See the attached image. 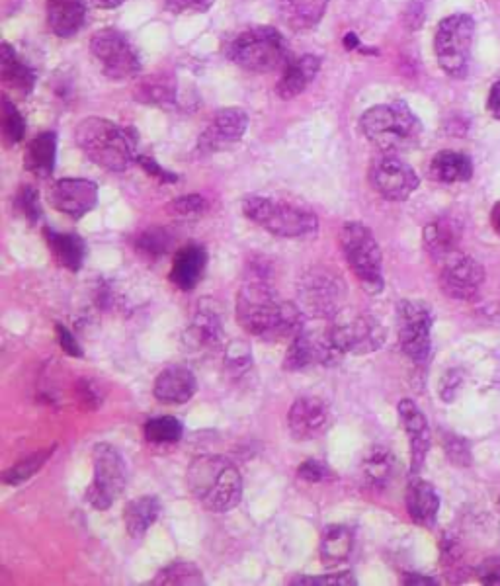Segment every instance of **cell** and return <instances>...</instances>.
<instances>
[{
  "label": "cell",
  "instance_id": "1",
  "mask_svg": "<svg viewBox=\"0 0 500 586\" xmlns=\"http://www.w3.org/2000/svg\"><path fill=\"white\" fill-rule=\"evenodd\" d=\"M237 321L266 342H292L303 331L305 313L297 303L278 299L266 264H252L237 297Z\"/></svg>",
  "mask_w": 500,
  "mask_h": 586
},
{
  "label": "cell",
  "instance_id": "2",
  "mask_svg": "<svg viewBox=\"0 0 500 586\" xmlns=\"http://www.w3.org/2000/svg\"><path fill=\"white\" fill-rule=\"evenodd\" d=\"M186 481L196 501L211 512H229L243 499L239 469L221 456H202L192 461Z\"/></svg>",
  "mask_w": 500,
  "mask_h": 586
},
{
  "label": "cell",
  "instance_id": "3",
  "mask_svg": "<svg viewBox=\"0 0 500 586\" xmlns=\"http://www.w3.org/2000/svg\"><path fill=\"white\" fill-rule=\"evenodd\" d=\"M84 155L108 172H124L137 159L135 137L129 129L104 118H86L75 131Z\"/></svg>",
  "mask_w": 500,
  "mask_h": 586
},
{
  "label": "cell",
  "instance_id": "4",
  "mask_svg": "<svg viewBox=\"0 0 500 586\" xmlns=\"http://www.w3.org/2000/svg\"><path fill=\"white\" fill-rule=\"evenodd\" d=\"M360 127L381 153H401L413 149L422 135V124L405 102L370 108Z\"/></svg>",
  "mask_w": 500,
  "mask_h": 586
},
{
  "label": "cell",
  "instance_id": "5",
  "mask_svg": "<svg viewBox=\"0 0 500 586\" xmlns=\"http://www.w3.org/2000/svg\"><path fill=\"white\" fill-rule=\"evenodd\" d=\"M243 211L252 223L284 239L307 237L319 229V219L313 211L272 198L250 196L243 202Z\"/></svg>",
  "mask_w": 500,
  "mask_h": 586
},
{
  "label": "cell",
  "instance_id": "6",
  "mask_svg": "<svg viewBox=\"0 0 500 586\" xmlns=\"http://www.w3.org/2000/svg\"><path fill=\"white\" fill-rule=\"evenodd\" d=\"M288 43L274 28H254L229 45V59L252 73H274L290 63Z\"/></svg>",
  "mask_w": 500,
  "mask_h": 586
},
{
  "label": "cell",
  "instance_id": "7",
  "mask_svg": "<svg viewBox=\"0 0 500 586\" xmlns=\"http://www.w3.org/2000/svg\"><path fill=\"white\" fill-rule=\"evenodd\" d=\"M346 284L327 266L307 268L297 282V305L315 319H334L346 303Z\"/></svg>",
  "mask_w": 500,
  "mask_h": 586
},
{
  "label": "cell",
  "instance_id": "8",
  "mask_svg": "<svg viewBox=\"0 0 500 586\" xmlns=\"http://www.w3.org/2000/svg\"><path fill=\"white\" fill-rule=\"evenodd\" d=\"M340 247L362 288L368 293L383 292V254L374 233L362 223H346L340 231Z\"/></svg>",
  "mask_w": 500,
  "mask_h": 586
},
{
  "label": "cell",
  "instance_id": "9",
  "mask_svg": "<svg viewBox=\"0 0 500 586\" xmlns=\"http://www.w3.org/2000/svg\"><path fill=\"white\" fill-rule=\"evenodd\" d=\"M333 338L334 346L342 354H372L385 344V327L374 315L364 311H346L342 309L333 319V325L327 329Z\"/></svg>",
  "mask_w": 500,
  "mask_h": 586
},
{
  "label": "cell",
  "instance_id": "10",
  "mask_svg": "<svg viewBox=\"0 0 500 586\" xmlns=\"http://www.w3.org/2000/svg\"><path fill=\"white\" fill-rule=\"evenodd\" d=\"M475 22L467 14H454L440 22L436 32V57L442 71L454 79H463L469 69Z\"/></svg>",
  "mask_w": 500,
  "mask_h": 586
},
{
  "label": "cell",
  "instance_id": "11",
  "mask_svg": "<svg viewBox=\"0 0 500 586\" xmlns=\"http://www.w3.org/2000/svg\"><path fill=\"white\" fill-rule=\"evenodd\" d=\"M94 479L86 491V501L96 510H108L120 499L127 483V467L122 454L110 444L92 448Z\"/></svg>",
  "mask_w": 500,
  "mask_h": 586
},
{
  "label": "cell",
  "instance_id": "12",
  "mask_svg": "<svg viewBox=\"0 0 500 586\" xmlns=\"http://www.w3.org/2000/svg\"><path fill=\"white\" fill-rule=\"evenodd\" d=\"M397 323L403 354L415 364H426L432 350V309L424 301H401Z\"/></svg>",
  "mask_w": 500,
  "mask_h": 586
},
{
  "label": "cell",
  "instance_id": "13",
  "mask_svg": "<svg viewBox=\"0 0 500 586\" xmlns=\"http://www.w3.org/2000/svg\"><path fill=\"white\" fill-rule=\"evenodd\" d=\"M90 51L108 79L124 81L139 73V55L118 30H100L90 40Z\"/></svg>",
  "mask_w": 500,
  "mask_h": 586
},
{
  "label": "cell",
  "instance_id": "14",
  "mask_svg": "<svg viewBox=\"0 0 500 586\" xmlns=\"http://www.w3.org/2000/svg\"><path fill=\"white\" fill-rule=\"evenodd\" d=\"M370 180L375 190L389 202H405L417 192L418 174L393 153H383L370 167Z\"/></svg>",
  "mask_w": 500,
  "mask_h": 586
},
{
  "label": "cell",
  "instance_id": "15",
  "mask_svg": "<svg viewBox=\"0 0 500 586\" xmlns=\"http://www.w3.org/2000/svg\"><path fill=\"white\" fill-rule=\"evenodd\" d=\"M344 354L334 346L333 338L327 333L311 335L305 329L290 342L286 352L284 368L288 372H299L311 366H334Z\"/></svg>",
  "mask_w": 500,
  "mask_h": 586
},
{
  "label": "cell",
  "instance_id": "16",
  "mask_svg": "<svg viewBox=\"0 0 500 586\" xmlns=\"http://www.w3.org/2000/svg\"><path fill=\"white\" fill-rule=\"evenodd\" d=\"M485 282L483 266L471 256L452 254L446 258V264L440 274L442 292L452 299L467 301L473 299Z\"/></svg>",
  "mask_w": 500,
  "mask_h": 586
},
{
  "label": "cell",
  "instance_id": "17",
  "mask_svg": "<svg viewBox=\"0 0 500 586\" xmlns=\"http://www.w3.org/2000/svg\"><path fill=\"white\" fill-rule=\"evenodd\" d=\"M47 200L53 210L81 219L98 206V186L84 178H63L51 186Z\"/></svg>",
  "mask_w": 500,
  "mask_h": 586
},
{
  "label": "cell",
  "instance_id": "18",
  "mask_svg": "<svg viewBox=\"0 0 500 586\" xmlns=\"http://www.w3.org/2000/svg\"><path fill=\"white\" fill-rule=\"evenodd\" d=\"M333 424L331 407L319 397H299L288 413V428L295 440H317Z\"/></svg>",
  "mask_w": 500,
  "mask_h": 586
},
{
  "label": "cell",
  "instance_id": "19",
  "mask_svg": "<svg viewBox=\"0 0 500 586\" xmlns=\"http://www.w3.org/2000/svg\"><path fill=\"white\" fill-rule=\"evenodd\" d=\"M249 126V118L241 108H225L221 110L208 131L200 137V151L202 153H215L223 151L235 143L241 141Z\"/></svg>",
  "mask_w": 500,
  "mask_h": 586
},
{
  "label": "cell",
  "instance_id": "20",
  "mask_svg": "<svg viewBox=\"0 0 500 586\" xmlns=\"http://www.w3.org/2000/svg\"><path fill=\"white\" fill-rule=\"evenodd\" d=\"M401 424L409 436L411 442V469L418 473L426 461L428 450H430V426L424 413L418 409L417 403L411 399H403L397 407Z\"/></svg>",
  "mask_w": 500,
  "mask_h": 586
},
{
  "label": "cell",
  "instance_id": "21",
  "mask_svg": "<svg viewBox=\"0 0 500 586\" xmlns=\"http://www.w3.org/2000/svg\"><path fill=\"white\" fill-rule=\"evenodd\" d=\"M198 391V381L192 370L184 366H170L163 370L153 385V395L157 401L167 405L188 403Z\"/></svg>",
  "mask_w": 500,
  "mask_h": 586
},
{
  "label": "cell",
  "instance_id": "22",
  "mask_svg": "<svg viewBox=\"0 0 500 586\" xmlns=\"http://www.w3.org/2000/svg\"><path fill=\"white\" fill-rule=\"evenodd\" d=\"M206 266H208L206 249L198 245H188L174 254L170 282L182 292H192L200 284L202 276L206 274Z\"/></svg>",
  "mask_w": 500,
  "mask_h": 586
},
{
  "label": "cell",
  "instance_id": "23",
  "mask_svg": "<svg viewBox=\"0 0 500 586\" xmlns=\"http://www.w3.org/2000/svg\"><path fill=\"white\" fill-rule=\"evenodd\" d=\"M186 342L190 348L200 352H211L223 342V319L208 303L202 301L192 325L186 331Z\"/></svg>",
  "mask_w": 500,
  "mask_h": 586
},
{
  "label": "cell",
  "instance_id": "24",
  "mask_svg": "<svg viewBox=\"0 0 500 586\" xmlns=\"http://www.w3.org/2000/svg\"><path fill=\"white\" fill-rule=\"evenodd\" d=\"M405 504H407L411 520L418 526L432 528L436 524L438 510H440V497L436 489L432 487V483L424 479H413L407 487Z\"/></svg>",
  "mask_w": 500,
  "mask_h": 586
},
{
  "label": "cell",
  "instance_id": "25",
  "mask_svg": "<svg viewBox=\"0 0 500 586\" xmlns=\"http://www.w3.org/2000/svg\"><path fill=\"white\" fill-rule=\"evenodd\" d=\"M84 0H47V24L59 38H71L84 26Z\"/></svg>",
  "mask_w": 500,
  "mask_h": 586
},
{
  "label": "cell",
  "instance_id": "26",
  "mask_svg": "<svg viewBox=\"0 0 500 586\" xmlns=\"http://www.w3.org/2000/svg\"><path fill=\"white\" fill-rule=\"evenodd\" d=\"M459 239L461 227L452 217H440L424 229V245L434 258H450L452 254H456Z\"/></svg>",
  "mask_w": 500,
  "mask_h": 586
},
{
  "label": "cell",
  "instance_id": "27",
  "mask_svg": "<svg viewBox=\"0 0 500 586\" xmlns=\"http://www.w3.org/2000/svg\"><path fill=\"white\" fill-rule=\"evenodd\" d=\"M319 69L321 61L315 55H303L297 61H290L278 83V96L286 100L299 96L307 88V84L317 77Z\"/></svg>",
  "mask_w": 500,
  "mask_h": 586
},
{
  "label": "cell",
  "instance_id": "28",
  "mask_svg": "<svg viewBox=\"0 0 500 586\" xmlns=\"http://www.w3.org/2000/svg\"><path fill=\"white\" fill-rule=\"evenodd\" d=\"M428 176L440 184L467 182L473 176V163L458 151H442L430 161Z\"/></svg>",
  "mask_w": 500,
  "mask_h": 586
},
{
  "label": "cell",
  "instance_id": "29",
  "mask_svg": "<svg viewBox=\"0 0 500 586\" xmlns=\"http://www.w3.org/2000/svg\"><path fill=\"white\" fill-rule=\"evenodd\" d=\"M45 241L51 249L53 258L67 270L79 272L83 268L86 245L75 233H57L53 229H45Z\"/></svg>",
  "mask_w": 500,
  "mask_h": 586
},
{
  "label": "cell",
  "instance_id": "30",
  "mask_svg": "<svg viewBox=\"0 0 500 586\" xmlns=\"http://www.w3.org/2000/svg\"><path fill=\"white\" fill-rule=\"evenodd\" d=\"M163 506L157 497H139L125 506L124 524L131 538H143L161 518Z\"/></svg>",
  "mask_w": 500,
  "mask_h": 586
},
{
  "label": "cell",
  "instance_id": "31",
  "mask_svg": "<svg viewBox=\"0 0 500 586\" xmlns=\"http://www.w3.org/2000/svg\"><path fill=\"white\" fill-rule=\"evenodd\" d=\"M0 77L8 88L22 96H28L36 86L34 71L18 59V55L8 43L0 47Z\"/></svg>",
  "mask_w": 500,
  "mask_h": 586
},
{
  "label": "cell",
  "instance_id": "32",
  "mask_svg": "<svg viewBox=\"0 0 500 586\" xmlns=\"http://www.w3.org/2000/svg\"><path fill=\"white\" fill-rule=\"evenodd\" d=\"M55 157H57V135L53 131H47L38 135L26 147L24 165L36 176L47 178L55 168Z\"/></svg>",
  "mask_w": 500,
  "mask_h": 586
},
{
  "label": "cell",
  "instance_id": "33",
  "mask_svg": "<svg viewBox=\"0 0 500 586\" xmlns=\"http://www.w3.org/2000/svg\"><path fill=\"white\" fill-rule=\"evenodd\" d=\"M280 6L293 30H309L321 22L329 0H282Z\"/></svg>",
  "mask_w": 500,
  "mask_h": 586
},
{
  "label": "cell",
  "instance_id": "34",
  "mask_svg": "<svg viewBox=\"0 0 500 586\" xmlns=\"http://www.w3.org/2000/svg\"><path fill=\"white\" fill-rule=\"evenodd\" d=\"M364 481L374 487L383 489L395 475V456L383 446H374L362 460Z\"/></svg>",
  "mask_w": 500,
  "mask_h": 586
},
{
  "label": "cell",
  "instance_id": "35",
  "mask_svg": "<svg viewBox=\"0 0 500 586\" xmlns=\"http://www.w3.org/2000/svg\"><path fill=\"white\" fill-rule=\"evenodd\" d=\"M354 549V532L346 526H331L325 530L319 553L325 565L344 563Z\"/></svg>",
  "mask_w": 500,
  "mask_h": 586
},
{
  "label": "cell",
  "instance_id": "36",
  "mask_svg": "<svg viewBox=\"0 0 500 586\" xmlns=\"http://www.w3.org/2000/svg\"><path fill=\"white\" fill-rule=\"evenodd\" d=\"M223 364H225L227 376L231 377L233 381H239V379L249 376L252 372V364H254L249 342H245V340L229 342L225 348Z\"/></svg>",
  "mask_w": 500,
  "mask_h": 586
},
{
  "label": "cell",
  "instance_id": "37",
  "mask_svg": "<svg viewBox=\"0 0 500 586\" xmlns=\"http://www.w3.org/2000/svg\"><path fill=\"white\" fill-rule=\"evenodd\" d=\"M204 583V573L190 561H174L155 577V585L163 586H192Z\"/></svg>",
  "mask_w": 500,
  "mask_h": 586
},
{
  "label": "cell",
  "instance_id": "38",
  "mask_svg": "<svg viewBox=\"0 0 500 586\" xmlns=\"http://www.w3.org/2000/svg\"><path fill=\"white\" fill-rule=\"evenodd\" d=\"M174 81L170 77H163V75H155V77H147L143 83H139L137 90H135V98L147 104H159V106H168L170 102H174Z\"/></svg>",
  "mask_w": 500,
  "mask_h": 586
},
{
  "label": "cell",
  "instance_id": "39",
  "mask_svg": "<svg viewBox=\"0 0 500 586\" xmlns=\"http://www.w3.org/2000/svg\"><path fill=\"white\" fill-rule=\"evenodd\" d=\"M143 434L151 444H176L184 436V426L174 417H157L145 422Z\"/></svg>",
  "mask_w": 500,
  "mask_h": 586
},
{
  "label": "cell",
  "instance_id": "40",
  "mask_svg": "<svg viewBox=\"0 0 500 586\" xmlns=\"http://www.w3.org/2000/svg\"><path fill=\"white\" fill-rule=\"evenodd\" d=\"M53 452H55V446L49 448V450L36 452V454H32V456H28L26 460H22L20 463H16V465H12V467L2 475V481H4L6 485H12V487H16V485L28 481L30 477H34V475L42 469L43 465H45V461L53 456Z\"/></svg>",
  "mask_w": 500,
  "mask_h": 586
},
{
  "label": "cell",
  "instance_id": "41",
  "mask_svg": "<svg viewBox=\"0 0 500 586\" xmlns=\"http://www.w3.org/2000/svg\"><path fill=\"white\" fill-rule=\"evenodd\" d=\"M26 133V122L20 116V112L16 110V106L4 98L2 100V135L6 139L8 145H16L24 139Z\"/></svg>",
  "mask_w": 500,
  "mask_h": 586
},
{
  "label": "cell",
  "instance_id": "42",
  "mask_svg": "<svg viewBox=\"0 0 500 586\" xmlns=\"http://www.w3.org/2000/svg\"><path fill=\"white\" fill-rule=\"evenodd\" d=\"M172 245V239L168 237L165 229H149V231H143L137 241H135V249L141 254H147V256H153V258H159L163 254H167L168 249Z\"/></svg>",
  "mask_w": 500,
  "mask_h": 586
},
{
  "label": "cell",
  "instance_id": "43",
  "mask_svg": "<svg viewBox=\"0 0 500 586\" xmlns=\"http://www.w3.org/2000/svg\"><path fill=\"white\" fill-rule=\"evenodd\" d=\"M16 208L28 219V223H36L42 217V206H40V196L34 188L24 186V190L16 198Z\"/></svg>",
  "mask_w": 500,
  "mask_h": 586
},
{
  "label": "cell",
  "instance_id": "44",
  "mask_svg": "<svg viewBox=\"0 0 500 586\" xmlns=\"http://www.w3.org/2000/svg\"><path fill=\"white\" fill-rule=\"evenodd\" d=\"M293 585L299 586H354L356 579L350 571L331 573V575H317V577H297Z\"/></svg>",
  "mask_w": 500,
  "mask_h": 586
},
{
  "label": "cell",
  "instance_id": "45",
  "mask_svg": "<svg viewBox=\"0 0 500 586\" xmlns=\"http://www.w3.org/2000/svg\"><path fill=\"white\" fill-rule=\"evenodd\" d=\"M204 210H206V200L202 196H198V194L182 196V198H178V200H174L170 204V211L176 217H196Z\"/></svg>",
  "mask_w": 500,
  "mask_h": 586
},
{
  "label": "cell",
  "instance_id": "46",
  "mask_svg": "<svg viewBox=\"0 0 500 586\" xmlns=\"http://www.w3.org/2000/svg\"><path fill=\"white\" fill-rule=\"evenodd\" d=\"M297 477L307 483H323L331 477V469L319 460H307L299 465Z\"/></svg>",
  "mask_w": 500,
  "mask_h": 586
},
{
  "label": "cell",
  "instance_id": "47",
  "mask_svg": "<svg viewBox=\"0 0 500 586\" xmlns=\"http://www.w3.org/2000/svg\"><path fill=\"white\" fill-rule=\"evenodd\" d=\"M444 446H446L448 458L454 461V463H458V465H469L471 463L469 446L459 436H448V438H444Z\"/></svg>",
  "mask_w": 500,
  "mask_h": 586
},
{
  "label": "cell",
  "instance_id": "48",
  "mask_svg": "<svg viewBox=\"0 0 500 586\" xmlns=\"http://www.w3.org/2000/svg\"><path fill=\"white\" fill-rule=\"evenodd\" d=\"M213 0H165V6L172 14H186V12H206L211 8Z\"/></svg>",
  "mask_w": 500,
  "mask_h": 586
},
{
  "label": "cell",
  "instance_id": "49",
  "mask_svg": "<svg viewBox=\"0 0 500 586\" xmlns=\"http://www.w3.org/2000/svg\"><path fill=\"white\" fill-rule=\"evenodd\" d=\"M477 579L485 585H500V557L485 559L477 567Z\"/></svg>",
  "mask_w": 500,
  "mask_h": 586
},
{
  "label": "cell",
  "instance_id": "50",
  "mask_svg": "<svg viewBox=\"0 0 500 586\" xmlns=\"http://www.w3.org/2000/svg\"><path fill=\"white\" fill-rule=\"evenodd\" d=\"M57 336H59V346H61V350L65 354H69L73 358H83L84 352L81 344H79V340L75 338V335L67 327L57 325Z\"/></svg>",
  "mask_w": 500,
  "mask_h": 586
},
{
  "label": "cell",
  "instance_id": "51",
  "mask_svg": "<svg viewBox=\"0 0 500 586\" xmlns=\"http://www.w3.org/2000/svg\"><path fill=\"white\" fill-rule=\"evenodd\" d=\"M79 397L88 409H98L102 403V393L96 389V385L92 381H81L79 383Z\"/></svg>",
  "mask_w": 500,
  "mask_h": 586
},
{
  "label": "cell",
  "instance_id": "52",
  "mask_svg": "<svg viewBox=\"0 0 500 586\" xmlns=\"http://www.w3.org/2000/svg\"><path fill=\"white\" fill-rule=\"evenodd\" d=\"M461 385V376H458V372H448L444 379H442V385H440V395L444 401H452L456 391Z\"/></svg>",
  "mask_w": 500,
  "mask_h": 586
},
{
  "label": "cell",
  "instance_id": "53",
  "mask_svg": "<svg viewBox=\"0 0 500 586\" xmlns=\"http://www.w3.org/2000/svg\"><path fill=\"white\" fill-rule=\"evenodd\" d=\"M137 161L141 163V167L145 168L151 176H157V178H161L163 182H176V174L167 172V170H163L159 165H155L149 157H143V155H141Z\"/></svg>",
  "mask_w": 500,
  "mask_h": 586
},
{
  "label": "cell",
  "instance_id": "54",
  "mask_svg": "<svg viewBox=\"0 0 500 586\" xmlns=\"http://www.w3.org/2000/svg\"><path fill=\"white\" fill-rule=\"evenodd\" d=\"M487 108H489V112L493 114V118L500 120V81H497V83L491 86Z\"/></svg>",
  "mask_w": 500,
  "mask_h": 586
},
{
  "label": "cell",
  "instance_id": "55",
  "mask_svg": "<svg viewBox=\"0 0 500 586\" xmlns=\"http://www.w3.org/2000/svg\"><path fill=\"white\" fill-rule=\"evenodd\" d=\"M405 585H438L434 579L428 577H420V575H407L405 577Z\"/></svg>",
  "mask_w": 500,
  "mask_h": 586
},
{
  "label": "cell",
  "instance_id": "56",
  "mask_svg": "<svg viewBox=\"0 0 500 586\" xmlns=\"http://www.w3.org/2000/svg\"><path fill=\"white\" fill-rule=\"evenodd\" d=\"M125 0H92L94 6L98 8H104V10H110V8H118L120 4H124Z\"/></svg>",
  "mask_w": 500,
  "mask_h": 586
},
{
  "label": "cell",
  "instance_id": "57",
  "mask_svg": "<svg viewBox=\"0 0 500 586\" xmlns=\"http://www.w3.org/2000/svg\"><path fill=\"white\" fill-rule=\"evenodd\" d=\"M491 223H493L495 231L500 235V202L495 208H493V211H491Z\"/></svg>",
  "mask_w": 500,
  "mask_h": 586
},
{
  "label": "cell",
  "instance_id": "58",
  "mask_svg": "<svg viewBox=\"0 0 500 586\" xmlns=\"http://www.w3.org/2000/svg\"><path fill=\"white\" fill-rule=\"evenodd\" d=\"M344 45H346L348 49H354V47H360V42H358V38H356L354 34H348V36L344 38Z\"/></svg>",
  "mask_w": 500,
  "mask_h": 586
}]
</instances>
